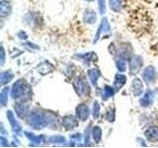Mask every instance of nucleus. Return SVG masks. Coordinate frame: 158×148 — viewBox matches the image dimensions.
Segmentation results:
<instances>
[{
	"mask_svg": "<svg viewBox=\"0 0 158 148\" xmlns=\"http://www.w3.org/2000/svg\"><path fill=\"white\" fill-rule=\"evenodd\" d=\"M5 62V51H4V47H1V65H3Z\"/></svg>",
	"mask_w": 158,
	"mask_h": 148,
	"instance_id": "33",
	"label": "nucleus"
},
{
	"mask_svg": "<svg viewBox=\"0 0 158 148\" xmlns=\"http://www.w3.org/2000/svg\"><path fill=\"white\" fill-rule=\"evenodd\" d=\"M28 121L29 125L35 130H43L44 127L47 126L44 113H41L39 110H33L32 112H30L28 116Z\"/></svg>",
	"mask_w": 158,
	"mask_h": 148,
	"instance_id": "2",
	"label": "nucleus"
},
{
	"mask_svg": "<svg viewBox=\"0 0 158 148\" xmlns=\"http://www.w3.org/2000/svg\"><path fill=\"white\" fill-rule=\"evenodd\" d=\"M88 1H93V0H88ZM98 4H99V12L101 15H103L106 12V3L105 0H98Z\"/></svg>",
	"mask_w": 158,
	"mask_h": 148,
	"instance_id": "31",
	"label": "nucleus"
},
{
	"mask_svg": "<svg viewBox=\"0 0 158 148\" xmlns=\"http://www.w3.org/2000/svg\"><path fill=\"white\" fill-rule=\"evenodd\" d=\"M8 94H9V87H5L2 89L1 93H0V104L2 107L6 106L8 102Z\"/></svg>",
	"mask_w": 158,
	"mask_h": 148,
	"instance_id": "25",
	"label": "nucleus"
},
{
	"mask_svg": "<svg viewBox=\"0 0 158 148\" xmlns=\"http://www.w3.org/2000/svg\"><path fill=\"white\" fill-rule=\"evenodd\" d=\"M78 117H75L74 116H65L62 118V125L65 128V130H71L78 126Z\"/></svg>",
	"mask_w": 158,
	"mask_h": 148,
	"instance_id": "6",
	"label": "nucleus"
},
{
	"mask_svg": "<svg viewBox=\"0 0 158 148\" xmlns=\"http://www.w3.org/2000/svg\"><path fill=\"white\" fill-rule=\"evenodd\" d=\"M116 90L114 87H111L110 85H106L104 87V91H103V95H102V98L103 100H108L109 98H111L114 96V94H115Z\"/></svg>",
	"mask_w": 158,
	"mask_h": 148,
	"instance_id": "24",
	"label": "nucleus"
},
{
	"mask_svg": "<svg viewBox=\"0 0 158 148\" xmlns=\"http://www.w3.org/2000/svg\"><path fill=\"white\" fill-rule=\"evenodd\" d=\"M127 83V76L123 74L118 73L115 76V81H114V88L116 91H120L121 89L125 86V84Z\"/></svg>",
	"mask_w": 158,
	"mask_h": 148,
	"instance_id": "16",
	"label": "nucleus"
},
{
	"mask_svg": "<svg viewBox=\"0 0 158 148\" xmlns=\"http://www.w3.org/2000/svg\"><path fill=\"white\" fill-rule=\"evenodd\" d=\"M78 59L85 62V64H89L91 61H96L97 60V54L95 52H86V53H82V54H78L77 56Z\"/></svg>",
	"mask_w": 158,
	"mask_h": 148,
	"instance_id": "20",
	"label": "nucleus"
},
{
	"mask_svg": "<svg viewBox=\"0 0 158 148\" xmlns=\"http://www.w3.org/2000/svg\"><path fill=\"white\" fill-rule=\"evenodd\" d=\"M115 118H116V113H115V109L112 108V109H109L107 113H106V120L109 122H114L115 121Z\"/></svg>",
	"mask_w": 158,
	"mask_h": 148,
	"instance_id": "28",
	"label": "nucleus"
},
{
	"mask_svg": "<svg viewBox=\"0 0 158 148\" xmlns=\"http://www.w3.org/2000/svg\"><path fill=\"white\" fill-rule=\"evenodd\" d=\"M97 20V14L91 9H86L83 14V21L86 24H94Z\"/></svg>",
	"mask_w": 158,
	"mask_h": 148,
	"instance_id": "17",
	"label": "nucleus"
},
{
	"mask_svg": "<svg viewBox=\"0 0 158 148\" xmlns=\"http://www.w3.org/2000/svg\"><path fill=\"white\" fill-rule=\"evenodd\" d=\"M105 34H111V26H110V23H109L108 19L107 18H103L100 26H99L98 31L95 35V38H94V43H96L99 39L101 38L102 35H105Z\"/></svg>",
	"mask_w": 158,
	"mask_h": 148,
	"instance_id": "5",
	"label": "nucleus"
},
{
	"mask_svg": "<svg viewBox=\"0 0 158 148\" xmlns=\"http://www.w3.org/2000/svg\"><path fill=\"white\" fill-rule=\"evenodd\" d=\"M14 78V74L12 73L11 70H6V71H3L1 73V76H0V83L1 85H5V84L9 83L10 81H12V79Z\"/></svg>",
	"mask_w": 158,
	"mask_h": 148,
	"instance_id": "21",
	"label": "nucleus"
},
{
	"mask_svg": "<svg viewBox=\"0 0 158 148\" xmlns=\"http://www.w3.org/2000/svg\"><path fill=\"white\" fill-rule=\"evenodd\" d=\"M109 4L114 12H120L122 10V0H109Z\"/></svg>",
	"mask_w": 158,
	"mask_h": 148,
	"instance_id": "26",
	"label": "nucleus"
},
{
	"mask_svg": "<svg viewBox=\"0 0 158 148\" xmlns=\"http://www.w3.org/2000/svg\"><path fill=\"white\" fill-rule=\"evenodd\" d=\"M153 101H154V93H153V91H151V90H147L144 93L143 97L140 99L139 104H140L141 107L147 108V107H149V106L152 105Z\"/></svg>",
	"mask_w": 158,
	"mask_h": 148,
	"instance_id": "13",
	"label": "nucleus"
},
{
	"mask_svg": "<svg viewBox=\"0 0 158 148\" xmlns=\"http://www.w3.org/2000/svg\"><path fill=\"white\" fill-rule=\"evenodd\" d=\"M91 135L93 137V140L95 141V143H99L102 138V130L100 126H93L92 130H91Z\"/></svg>",
	"mask_w": 158,
	"mask_h": 148,
	"instance_id": "23",
	"label": "nucleus"
},
{
	"mask_svg": "<svg viewBox=\"0 0 158 148\" xmlns=\"http://www.w3.org/2000/svg\"><path fill=\"white\" fill-rule=\"evenodd\" d=\"M7 118L10 122V125H11V126H12L13 131L16 132L17 134H19V133L22 131V128H21V125H19V122L16 121V118H15V117H14V113L11 111L7 112Z\"/></svg>",
	"mask_w": 158,
	"mask_h": 148,
	"instance_id": "15",
	"label": "nucleus"
},
{
	"mask_svg": "<svg viewBox=\"0 0 158 148\" xmlns=\"http://www.w3.org/2000/svg\"><path fill=\"white\" fill-rule=\"evenodd\" d=\"M14 109H15V112H16V115L20 117L24 120V118H26L28 116H29V106L26 105V104L24 103H17L15 104L14 106Z\"/></svg>",
	"mask_w": 158,
	"mask_h": 148,
	"instance_id": "7",
	"label": "nucleus"
},
{
	"mask_svg": "<svg viewBox=\"0 0 158 148\" xmlns=\"http://www.w3.org/2000/svg\"><path fill=\"white\" fill-rule=\"evenodd\" d=\"M72 86L74 88V91L79 97L87 96L90 94V86L88 82L81 76H78L73 80Z\"/></svg>",
	"mask_w": 158,
	"mask_h": 148,
	"instance_id": "3",
	"label": "nucleus"
},
{
	"mask_svg": "<svg viewBox=\"0 0 158 148\" xmlns=\"http://www.w3.org/2000/svg\"><path fill=\"white\" fill-rule=\"evenodd\" d=\"M118 56V59H123V60H126V59H130L131 58V49H128L127 48V44H121V46H118V47L117 49H115Z\"/></svg>",
	"mask_w": 158,
	"mask_h": 148,
	"instance_id": "11",
	"label": "nucleus"
},
{
	"mask_svg": "<svg viewBox=\"0 0 158 148\" xmlns=\"http://www.w3.org/2000/svg\"><path fill=\"white\" fill-rule=\"evenodd\" d=\"M0 144H1V146H3V147H7L8 145H9V143H8V140L5 138L3 135L0 137Z\"/></svg>",
	"mask_w": 158,
	"mask_h": 148,
	"instance_id": "32",
	"label": "nucleus"
},
{
	"mask_svg": "<svg viewBox=\"0 0 158 148\" xmlns=\"http://www.w3.org/2000/svg\"><path fill=\"white\" fill-rule=\"evenodd\" d=\"M88 76H89V79H90V81L92 83V85L97 87L98 79L101 77V71L97 68H91L88 70Z\"/></svg>",
	"mask_w": 158,
	"mask_h": 148,
	"instance_id": "19",
	"label": "nucleus"
},
{
	"mask_svg": "<svg viewBox=\"0 0 158 148\" xmlns=\"http://www.w3.org/2000/svg\"><path fill=\"white\" fill-rule=\"evenodd\" d=\"M47 142L49 143H56V144H60V143H64L65 142V138L61 135H53L47 138Z\"/></svg>",
	"mask_w": 158,
	"mask_h": 148,
	"instance_id": "27",
	"label": "nucleus"
},
{
	"mask_svg": "<svg viewBox=\"0 0 158 148\" xmlns=\"http://www.w3.org/2000/svg\"><path fill=\"white\" fill-rule=\"evenodd\" d=\"M145 138L150 142H157L158 141V126L152 125L149 126L144 132Z\"/></svg>",
	"mask_w": 158,
	"mask_h": 148,
	"instance_id": "10",
	"label": "nucleus"
},
{
	"mask_svg": "<svg viewBox=\"0 0 158 148\" xmlns=\"http://www.w3.org/2000/svg\"><path fill=\"white\" fill-rule=\"evenodd\" d=\"M142 77L144 79V81L148 84L153 83L156 78V71L155 68L153 66H147L142 73Z\"/></svg>",
	"mask_w": 158,
	"mask_h": 148,
	"instance_id": "9",
	"label": "nucleus"
},
{
	"mask_svg": "<svg viewBox=\"0 0 158 148\" xmlns=\"http://www.w3.org/2000/svg\"><path fill=\"white\" fill-rule=\"evenodd\" d=\"M31 87L26 82V80L19 79L12 86L11 89V97L13 99H18L21 101H26L31 99Z\"/></svg>",
	"mask_w": 158,
	"mask_h": 148,
	"instance_id": "1",
	"label": "nucleus"
},
{
	"mask_svg": "<svg viewBox=\"0 0 158 148\" xmlns=\"http://www.w3.org/2000/svg\"><path fill=\"white\" fill-rule=\"evenodd\" d=\"M12 12V7L11 4H10L8 1H5V0H2L1 4H0V16L2 18L8 17Z\"/></svg>",
	"mask_w": 158,
	"mask_h": 148,
	"instance_id": "18",
	"label": "nucleus"
},
{
	"mask_svg": "<svg viewBox=\"0 0 158 148\" xmlns=\"http://www.w3.org/2000/svg\"><path fill=\"white\" fill-rule=\"evenodd\" d=\"M131 92L135 97H139L143 92V83L139 78H135L131 82Z\"/></svg>",
	"mask_w": 158,
	"mask_h": 148,
	"instance_id": "12",
	"label": "nucleus"
},
{
	"mask_svg": "<svg viewBox=\"0 0 158 148\" xmlns=\"http://www.w3.org/2000/svg\"><path fill=\"white\" fill-rule=\"evenodd\" d=\"M76 116L80 121H86L89 117V115H90V111H89V108L85 104H79V105L76 107Z\"/></svg>",
	"mask_w": 158,
	"mask_h": 148,
	"instance_id": "8",
	"label": "nucleus"
},
{
	"mask_svg": "<svg viewBox=\"0 0 158 148\" xmlns=\"http://www.w3.org/2000/svg\"><path fill=\"white\" fill-rule=\"evenodd\" d=\"M24 133H25V135L27 136L28 139L32 143H34V144H36V145L41 144L42 141H43V136L42 135H35L34 133L29 132V131H25Z\"/></svg>",
	"mask_w": 158,
	"mask_h": 148,
	"instance_id": "22",
	"label": "nucleus"
},
{
	"mask_svg": "<svg viewBox=\"0 0 158 148\" xmlns=\"http://www.w3.org/2000/svg\"><path fill=\"white\" fill-rule=\"evenodd\" d=\"M117 69L120 72H125L127 70V64L123 59H118L117 61Z\"/></svg>",
	"mask_w": 158,
	"mask_h": 148,
	"instance_id": "30",
	"label": "nucleus"
},
{
	"mask_svg": "<svg viewBox=\"0 0 158 148\" xmlns=\"http://www.w3.org/2000/svg\"><path fill=\"white\" fill-rule=\"evenodd\" d=\"M128 64H130V73L131 75H135L140 71L143 65V60L139 56H131L128 59Z\"/></svg>",
	"mask_w": 158,
	"mask_h": 148,
	"instance_id": "4",
	"label": "nucleus"
},
{
	"mask_svg": "<svg viewBox=\"0 0 158 148\" xmlns=\"http://www.w3.org/2000/svg\"><path fill=\"white\" fill-rule=\"evenodd\" d=\"M44 117H46V121H47V125L52 127V130H56L58 127V121H57V117L54 115V113L48 112V113H44Z\"/></svg>",
	"mask_w": 158,
	"mask_h": 148,
	"instance_id": "14",
	"label": "nucleus"
},
{
	"mask_svg": "<svg viewBox=\"0 0 158 148\" xmlns=\"http://www.w3.org/2000/svg\"><path fill=\"white\" fill-rule=\"evenodd\" d=\"M93 117L95 118V120H97V118L99 117V115H100V105H99V103L97 101L94 102L93 104Z\"/></svg>",
	"mask_w": 158,
	"mask_h": 148,
	"instance_id": "29",
	"label": "nucleus"
}]
</instances>
